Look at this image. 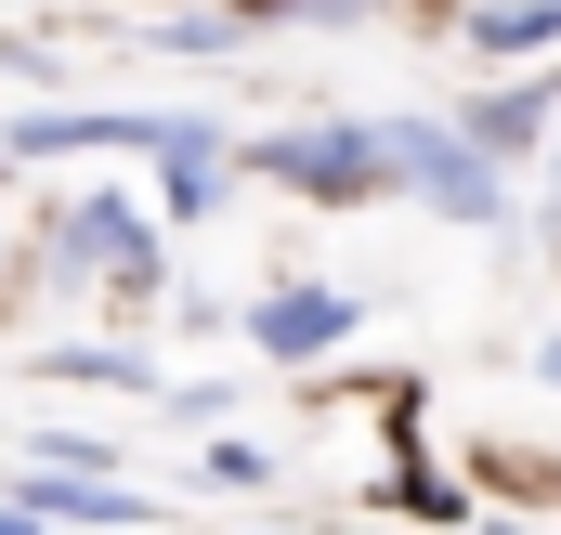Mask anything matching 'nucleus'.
I'll use <instances>...</instances> for the list:
<instances>
[{
  "label": "nucleus",
  "instance_id": "nucleus-1",
  "mask_svg": "<svg viewBox=\"0 0 561 535\" xmlns=\"http://www.w3.org/2000/svg\"><path fill=\"white\" fill-rule=\"evenodd\" d=\"M392 144V170L419 183L431 209H457V223H496V170H483V144H457V132H379Z\"/></svg>",
  "mask_w": 561,
  "mask_h": 535
},
{
  "label": "nucleus",
  "instance_id": "nucleus-2",
  "mask_svg": "<svg viewBox=\"0 0 561 535\" xmlns=\"http://www.w3.org/2000/svg\"><path fill=\"white\" fill-rule=\"evenodd\" d=\"M275 170H287V183H313V196H353L366 170H392V144H379V132H313V144L287 132V144H275Z\"/></svg>",
  "mask_w": 561,
  "mask_h": 535
},
{
  "label": "nucleus",
  "instance_id": "nucleus-3",
  "mask_svg": "<svg viewBox=\"0 0 561 535\" xmlns=\"http://www.w3.org/2000/svg\"><path fill=\"white\" fill-rule=\"evenodd\" d=\"M249 327H262V353H287V366H300V353H340L353 300H340V287H287V300H262Z\"/></svg>",
  "mask_w": 561,
  "mask_h": 535
},
{
  "label": "nucleus",
  "instance_id": "nucleus-4",
  "mask_svg": "<svg viewBox=\"0 0 561 535\" xmlns=\"http://www.w3.org/2000/svg\"><path fill=\"white\" fill-rule=\"evenodd\" d=\"M549 79H523V92H483V105H470V144H483V157H523V144L549 132Z\"/></svg>",
  "mask_w": 561,
  "mask_h": 535
},
{
  "label": "nucleus",
  "instance_id": "nucleus-5",
  "mask_svg": "<svg viewBox=\"0 0 561 535\" xmlns=\"http://www.w3.org/2000/svg\"><path fill=\"white\" fill-rule=\"evenodd\" d=\"M470 39L483 53H536V39H561V0H496V13H470Z\"/></svg>",
  "mask_w": 561,
  "mask_h": 535
},
{
  "label": "nucleus",
  "instance_id": "nucleus-6",
  "mask_svg": "<svg viewBox=\"0 0 561 535\" xmlns=\"http://www.w3.org/2000/svg\"><path fill=\"white\" fill-rule=\"evenodd\" d=\"M79 262H105V274H144V223L92 196V209H79Z\"/></svg>",
  "mask_w": 561,
  "mask_h": 535
},
{
  "label": "nucleus",
  "instance_id": "nucleus-7",
  "mask_svg": "<svg viewBox=\"0 0 561 535\" xmlns=\"http://www.w3.org/2000/svg\"><path fill=\"white\" fill-rule=\"evenodd\" d=\"M39 510H66V523H144L118 483H39Z\"/></svg>",
  "mask_w": 561,
  "mask_h": 535
},
{
  "label": "nucleus",
  "instance_id": "nucleus-8",
  "mask_svg": "<svg viewBox=\"0 0 561 535\" xmlns=\"http://www.w3.org/2000/svg\"><path fill=\"white\" fill-rule=\"evenodd\" d=\"M0 535H39V523H26V510H0Z\"/></svg>",
  "mask_w": 561,
  "mask_h": 535
}]
</instances>
